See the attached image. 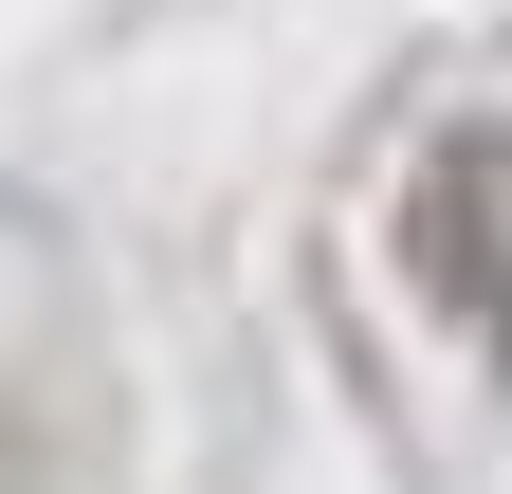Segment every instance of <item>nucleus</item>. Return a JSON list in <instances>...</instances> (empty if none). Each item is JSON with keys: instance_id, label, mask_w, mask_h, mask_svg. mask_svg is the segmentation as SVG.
<instances>
[]
</instances>
